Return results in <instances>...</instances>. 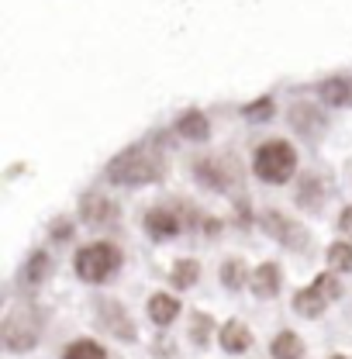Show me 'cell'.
Instances as JSON below:
<instances>
[{"label":"cell","instance_id":"26","mask_svg":"<svg viewBox=\"0 0 352 359\" xmlns=\"http://www.w3.org/2000/svg\"><path fill=\"white\" fill-rule=\"evenodd\" d=\"M242 114H245L249 121H266V118L273 114V100H269V97H259V100L245 104V107H242Z\"/></svg>","mask_w":352,"mask_h":359},{"label":"cell","instance_id":"1","mask_svg":"<svg viewBox=\"0 0 352 359\" xmlns=\"http://www.w3.org/2000/svg\"><path fill=\"white\" fill-rule=\"evenodd\" d=\"M166 173V159L159 149L152 145H132L125 152H118L111 163H107V180L118 183V187H145V183H156V180Z\"/></svg>","mask_w":352,"mask_h":359},{"label":"cell","instance_id":"17","mask_svg":"<svg viewBox=\"0 0 352 359\" xmlns=\"http://www.w3.org/2000/svg\"><path fill=\"white\" fill-rule=\"evenodd\" d=\"M269 356L273 359H301L304 356V342L294 332H276L269 342Z\"/></svg>","mask_w":352,"mask_h":359},{"label":"cell","instance_id":"4","mask_svg":"<svg viewBox=\"0 0 352 359\" xmlns=\"http://www.w3.org/2000/svg\"><path fill=\"white\" fill-rule=\"evenodd\" d=\"M39 342V328L28 318H7L4 321V346L11 353H28Z\"/></svg>","mask_w":352,"mask_h":359},{"label":"cell","instance_id":"15","mask_svg":"<svg viewBox=\"0 0 352 359\" xmlns=\"http://www.w3.org/2000/svg\"><path fill=\"white\" fill-rule=\"evenodd\" d=\"M328 304H332V301H328L318 287H308V290H297V294H294V311L304 314V318H321Z\"/></svg>","mask_w":352,"mask_h":359},{"label":"cell","instance_id":"25","mask_svg":"<svg viewBox=\"0 0 352 359\" xmlns=\"http://www.w3.org/2000/svg\"><path fill=\"white\" fill-rule=\"evenodd\" d=\"M311 287H318V290H321V294H325V297H328V301H335V297H339V294H342V283H339V280H335V273H318V276H314V283H311Z\"/></svg>","mask_w":352,"mask_h":359},{"label":"cell","instance_id":"19","mask_svg":"<svg viewBox=\"0 0 352 359\" xmlns=\"http://www.w3.org/2000/svg\"><path fill=\"white\" fill-rule=\"evenodd\" d=\"M218 276H221V283H224L228 290H242V287L252 280V273L245 269V263H242V259H228V263H221Z\"/></svg>","mask_w":352,"mask_h":359},{"label":"cell","instance_id":"9","mask_svg":"<svg viewBox=\"0 0 352 359\" xmlns=\"http://www.w3.org/2000/svg\"><path fill=\"white\" fill-rule=\"evenodd\" d=\"M194 177H197V183H204L208 190H228L231 187L228 163H221V159H201V163H194Z\"/></svg>","mask_w":352,"mask_h":359},{"label":"cell","instance_id":"14","mask_svg":"<svg viewBox=\"0 0 352 359\" xmlns=\"http://www.w3.org/2000/svg\"><path fill=\"white\" fill-rule=\"evenodd\" d=\"M176 135H183L187 142H208L211 138V125H208V118L201 111H187L176 121Z\"/></svg>","mask_w":352,"mask_h":359},{"label":"cell","instance_id":"21","mask_svg":"<svg viewBox=\"0 0 352 359\" xmlns=\"http://www.w3.org/2000/svg\"><path fill=\"white\" fill-rule=\"evenodd\" d=\"M328 266L339 269V273H349L352 269V242H332L328 252H325Z\"/></svg>","mask_w":352,"mask_h":359},{"label":"cell","instance_id":"11","mask_svg":"<svg viewBox=\"0 0 352 359\" xmlns=\"http://www.w3.org/2000/svg\"><path fill=\"white\" fill-rule=\"evenodd\" d=\"M218 342L224 353H231V356H238V353H245L249 346H252V332L242 325V321H224L218 332Z\"/></svg>","mask_w":352,"mask_h":359},{"label":"cell","instance_id":"8","mask_svg":"<svg viewBox=\"0 0 352 359\" xmlns=\"http://www.w3.org/2000/svg\"><path fill=\"white\" fill-rule=\"evenodd\" d=\"M80 218L87 224H107L118 218V204L111 197H100V194H83L80 197Z\"/></svg>","mask_w":352,"mask_h":359},{"label":"cell","instance_id":"22","mask_svg":"<svg viewBox=\"0 0 352 359\" xmlns=\"http://www.w3.org/2000/svg\"><path fill=\"white\" fill-rule=\"evenodd\" d=\"M211 332H215L211 318H208V314H194V321H190V339H194L197 346H208V342H211Z\"/></svg>","mask_w":352,"mask_h":359},{"label":"cell","instance_id":"18","mask_svg":"<svg viewBox=\"0 0 352 359\" xmlns=\"http://www.w3.org/2000/svg\"><path fill=\"white\" fill-rule=\"evenodd\" d=\"M201 280V263L197 259H176L173 263V269H170V283H173L176 290H190L194 283Z\"/></svg>","mask_w":352,"mask_h":359},{"label":"cell","instance_id":"23","mask_svg":"<svg viewBox=\"0 0 352 359\" xmlns=\"http://www.w3.org/2000/svg\"><path fill=\"white\" fill-rule=\"evenodd\" d=\"M45 273H48V256H45V252H32V259H28V266H25V280H28V283H42Z\"/></svg>","mask_w":352,"mask_h":359},{"label":"cell","instance_id":"24","mask_svg":"<svg viewBox=\"0 0 352 359\" xmlns=\"http://www.w3.org/2000/svg\"><path fill=\"white\" fill-rule=\"evenodd\" d=\"M318 197H321V187H318V180H314V177L304 180V183H301V190H297V204H301V208H311V211H314V208L321 204Z\"/></svg>","mask_w":352,"mask_h":359},{"label":"cell","instance_id":"20","mask_svg":"<svg viewBox=\"0 0 352 359\" xmlns=\"http://www.w3.org/2000/svg\"><path fill=\"white\" fill-rule=\"evenodd\" d=\"M62 359H107V353H104V346L93 342V339H76V342L66 346Z\"/></svg>","mask_w":352,"mask_h":359},{"label":"cell","instance_id":"27","mask_svg":"<svg viewBox=\"0 0 352 359\" xmlns=\"http://www.w3.org/2000/svg\"><path fill=\"white\" fill-rule=\"evenodd\" d=\"M73 235V224L66 222V218H59V222L52 224V238H69Z\"/></svg>","mask_w":352,"mask_h":359},{"label":"cell","instance_id":"5","mask_svg":"<svg viewBox=\"0 0 352 359\" xmlns=\"http://www.w3.org/2000/svg\"><path fill=\"white\" fill-rule=\"evenodd\" d=\"M97 314H100V325H104V328H111L121 342H135L132 318L125 314L121 304H114V301H97Z\"/></svg>","mask_w":352,"mask_h":359},{"label":"cell","instance_id":"16","mask_svg":"<svg viewBox=\"0 0 352 359\" xmlns=\"http://www.w3.org/2000/svg\"><path fill=\"white\" fill-rule=\"evenodd\" d=\"M318 93H321V100H325L328 107H346L352 100V83L346 76H332V80H325V83L318 87Z\"/></svg>","mask_w":352,"mask_h":359},{"label":"cell","instance_id":"10","mask_svg":"<svg viewBox=\"0 0 352 359\" xmlns=\"http://www.w3.org/2000/svg\"><path fill=\"white\" fill-rule=\"evenodd\" d=\"M280 283H283V273H280L276 263H259V266L252 269V280H249V287H252L256 297H276L280 294Z\"/></svg>","mask_w":352,"mask_h":359},{"label":"cell","instance_id":"7","mask_svg":"<svg viewBox=\"0 0 352 359\" xmlns=\"http://www.w3.org/2000/svg\"><path fill=\"white\" fill-rule=\"evenodd\" d=\"M263 228H266V235L280 238L283 245H301V242H308V231H301L297 224L290 222V218H283L280 211H263Z\"/></svg>","mask_w":352,"mask_h":359},{"label":"cell","instance_id":"6","mask_svg":"<svg viewBox=\"0 0 352 359\" xmlns=\"http://www.w3.org/2000/svg\"><path fill=\"white\" fill-rule=\"evenodd\" d=\"M180 215L170 211V208H152L149 215H145V231H149V238H156V242H166V238H176L180 235Z\"/></svg>","mask_w":352,"mask_h":359},{"label":"cell","instance_id":"28","mask_svg":"<svg viewBox=\"0 0 352 359\" xmlns=\"http://www.w3.org/2000/svg\"><path fill=\"white\" fill-rule=\"evenodd\" d=\"M339 228H342V231L352 238V208H346V211L339 215Z\"/></svg>","mask_w":352,"mask_h":359},{"label":"cell","instance_id":"2","mask_svg":"<svg viewBox=\"0 0 352 359\" xmlns=\"http://www.w3.org/2000/svg\"><path fill=\"white\" fill-rule=\"evenodd\" d=\"M252 173L263 183H273V187L287 183L297 173V149L290 142H283V138H269L252 156Z\"/></svg>","mask_w":352,"mask_h":359},{"label":"cell","instance_id":"13","mask_svg":"<svg viewBox=\"0 0 352 359\" xmlns=\"http://www.w3.org/2000/svg\"><path fill=\"white\" fill-rule=\"evenodd\" d=\"M287 118H290L294 132H301V135H318L325 128V114H321L314 104H294Z\"/></svg>","mask_w":352,"mask_h":359},{"label":"cell","instance_id":"29","mask_svg":"<svg viewBox=\"0 0 352 359\" xmlns=\"http://www.w3.org/2000/svg\"><path fill=\"white\" fill-rule=\"evenodd\" d=\"M328 359H349V356H328Z\"/></svg>","mask_w":352,"mask_h":359},{"label":"cell","instance_id":"12","mask_svg":"<svg viewBox=\"0 0 352 359\" xmlns=\"http://www.w3.org/2000/svg\"><path fill=\"white\" fill-rule=\"evenodd\" d=\"M180 301H176L173 294H166V290H159V294H152L149 297V318H152V325H159V328H166V325H173L176 318H180Z\"/></svg>","mask_w":352,"mask_h":359},{"label":"cell","instance_id":"3","mask_svg":"<svg viewBox=\"0 0 352 359\" xmlns=\"http://www.w3.org/2000/svg\"><path fill=\"white\" fill-rule=\"evenodd\" d=\"M73 269L83 283H107L121 269V249L114 242H90L83 249H76Z\"/></svg>","mask_w":352,"mask_h":359}]
</instances>
